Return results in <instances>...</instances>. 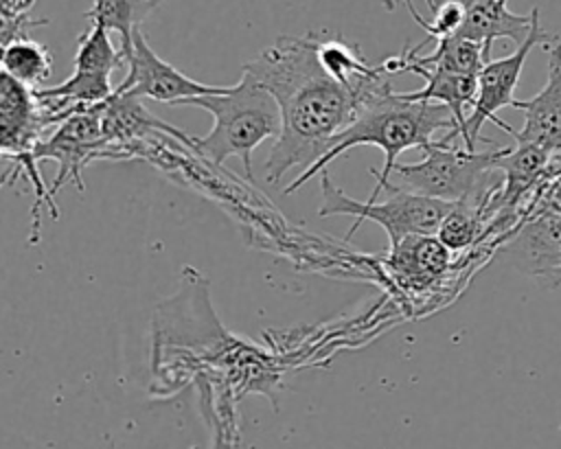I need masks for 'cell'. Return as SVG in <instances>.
I'll list each match as a JSON object with an SVG mask.
<instances>
[{
    "instance_id": "16",
    "label": "cell",
    "mask_w": 561,
    "mask_h": 449,
    "mask_svg": "<svg viewBox=\"0 0 561 449\" xmlns=\"http://www.w3.org/2000/svg\"><path fill=\"white\" fill-rule=\"evenodd\" d=\"M28 88L13 81L0 70V142L15 145L31 127Z\"/></svg>"
},
{
    "instance_id": "7",
    "label": "cell",
    "mask_w": 561,
    "mask_h": 449,
    "mask_svg": "<svg viewBox=\"0 0 561 449\" xmlns=\"http://www.w3.org/2000/svg\"><path fill=\"white\" fill-rule=\"evenodd\" d=\"M127 74L114 94L129 99H153L167 105H184L191 99L213 94L221 85H208L186 77L173 64L164 61L147 42L142 28L134 31L131 50L125 57Z\"/></svg>"
},
{
    "instance_id": "4",
    "label": "cell",
    "mask_w": 561,
    "mask_h": 449,
    "mask_svg": "<svg viewBox=\"0 0 561 449\" xmlns=\"http://www.w3.org/2000/svg\"><path fill=\"white\" fill-rule=\"evenodd\" d=\"M423 151L425 158L416 164H394L392 171L401 175L403 188L447 204H484L489 191H493L489 175L497 171V162L506 156L508 147L469 151L438 140Z\"/></svg>"
},
{
    "instance_id": "11",
    "label": "cell",
    "mask_w": 561,
    "mask_h": 449,
    "mask_svg": "<svg viewBox=\"0 0 561 449\" xmlns=\"http://www.w3.org/2000/svg\"><path fill=\"white\" fill-rule=\"evenodd\" d=\"M164 0H94V4L85 11V20L90 24H101L110 33H118L121 50L127 57L131 50L134 31L156 11Z\"/></svg>"
},
{
    "instance_id": "17",
    "label": "cell",
    "mask_w": 561,
    "mask_h": 449,
    "mask_svg": "<svg viewBox=\"0 0 561 449\" xmlns=\"http://www.w3.org/2000/svg\"><path fill=\"white\" fill-rule=\"evenodd\" d=\"M482 204L458 202L449 208L443 223L438 226L436 239L451 252L469 247L482 228Z\"/></svg>"
},
{
    "instance_id": "12",
    "label": "cell",
    "mask_w": 561,
    "mask_h": 449,
    "mask_svg": "<svg viewBox=\"0 0 561 449\" xmlns=\"http://www.w3.org/2000/svg\"><path fill=\"white\" fill-rule=\"evenodd\" d=\"M0 70L20 85L28 90H39V83L46 81L53 72V53L48 50V46L31 37H22L2 48Z\"/></svg>"
},
{
    "instance_id": "18",
    "label": "cell",
    "mask_w": 561,
    "mask_h": 449,
    "mask_svg": "<svg viewBox=\"0 0 561 449\" xmlns=\"http://www.w3.org/2000/svg\"><path fill=\"white\" fill-rule=\"evenodd\" d=\"M554 285H561V252H559V265H557V272H554Z\"/></svg>"
},
{
    "instance_id": "10",
    "label": "cell",
    "mask_w": 561,
    "mask_h": 449,
    "mask_svg": "<svg viewBox=\"0 0 561 449\" xmlns=\"http://www.w3.org/2000/svg\"><path fill=\"white\" fill-rule=\"evenodd\" d=\"M318 61L335 81L348 88H362L381 77H392L383 61L379 66H370L359 46L346 42L344 37L322 39L318 42Z\"/></svg>"
},
{
    "instance_id": "6",
    "label": "cell",
    "mask_w": 561,
    "mask_h": 449,
    "mask_svg": "<svg viewBox=\"0 0 561 449\" xmlns=\"http://www.w3.org/2000/svg\"><path fill=\"white\" fill-rule=\"evenodd\" d=\"M557 39L554 35L546 33L539 24V9L535 7L530 11V31L528 37L506 57L502 59H489L482 70L478 72V90H476V103L471 107V116L467 118V136H469V147L473 151V145L480 138V127L484 120L495 123L502 131L515 136V129L504 123L502 118L495 116L497 110L511 105L515 101V88L522 74V68L526 64V57L535 46H546L548 42Z\"/></svg>"
},
{
    "instance_id": "1",
    "label": "cell",
    "mask_w": 561,
    "mask_h": 449,
    "mask_svg": "<svg viewBox=\"0 0 561 449\" xmlns=\"http://www.w3.org/2000/svg\"><path fill=\"white\" fill-rule=\"evenodd\" d=\"M318 42L316 33L280 35L243 66L280 110V134L263 166L270 184H278L296 166L305 171L316 164L370 99L392 90L390 77L362 88L335 81L318 61Z\"/></svg>"
},
{
    "instance_id": "13",
    "label": "cell",
    "mask_w": 561,
    "mask_h": 449,
    "mask_svg": "<svg viewBox=\"0 0 561 449\" xmlns=\"http://www.w3.org/2000/svg\"><path fill=\"white\" fill-rule=\"evenodd\" d=\"M548 156L550 153L543 151L541 147L526 145V142H517L515 147H508L506 156L500 158L497 162V171H502L506 180L504 193L500 195V202L504 206H513L524 195V191L539 177V173L548 162Z\"/></svg>"
},
{
    "instance_id": "8",
    "label": "cell",
    "mask_w": 561,
    "mask_h": 449,
    "mask_svg": "<svg viewBox=\"0 0 561 449\" xmlns=\"http://www.w3.org/2000/svg\"><path fill=\"white\" fill-rule=\"evenodd\" d=\"M543 48L548 53L546 85L533 99H515L513 107L524 110V127L515 131V140L550 153L561 149V42L552 39Z\"/></svg>"
},
{
    "instance_id": "5",
    "label": "cell",
    "mask_w": 561,
    "mask_h": 449,
    "mask_svg": "<svg viewBox=\"0 0 561 449\" xmlns=\"http://www.w3.org/2000/svg\"><path fill=\"white\" fill-rule=\"evenodd\" d=\"M320 188H322V204L318 208L320 217H331V215L355 217L346 239H351L353 232L364 221H375L388 232L390 250H394L403 239H410V237H436L438 226L443 223L445 215L454 206V204L432 199L392 184H386L383 191H388V197L383 202H357L348 197L337 184H333L327 169L320 173Z\"/></svg>"
},
{
    "instance_id": "3",
    "label": "cell",
    "mask_w": 561,
    "mask_h": 449,
    "mask_svg": "<svg viewBox=\"0 0 561 449\" xmlns=\"http://www.w3.org/2000/svg\"><path fill=\"white\" fill-rule=\"evenodd\" d=\"M184 105L202 107L213 116L210 131L195 138L202 153L215 164H224L232 156L241 158L245 175L252 180V151L280 134V110L272 92L252 74L241 72L234 85H221V90Z\"/></svg>"
},
{
    "instance_id": "15",
    "label": "cell",
    "mask_w": 561,
    "mask_h": 449,
    "mask_svg": "<svg viewBox=\"0 0 561 449\" xmlns=\"http://www.w3.org/2000/svg\"><path fill=\"white\" fill-rule=\"evenodd\" d=\"M123 64H125V55L121 48H114L110 39V31L105 26L90 24L88 31L81 33L72 72L112 77V72Z\"/></svg>"
},
{
    "instance_id": "9",
    "label": "cell",
    "mask_w": 561,
    "mask_h": 449,
    "mask_svg": "<svg viewBox=\"0 0 561 449\" xmlns=\"http://www.w3.org/2000/svg\"><path fill=\"white\" fill-rule=\"evenodd\" d=\"M462 4L465 22L456 35L480 44L489 55L497 37H508L517 46L528 37L530 13L517 15L500 0H462Z\"/></svg>"
},
{
    "instance_id": "2",
    "label": "cell",
    "mask_w": 561,
    "mask_h": 449,
    "mask_svg": "<svg viewBox=\"0 0 561 449\" xmlns=\"http://www.w3.org/2000/svg\"><path fill=\"white\" fill-rule=\"evenodd\" d=\"M440 127H454V118L445 105L410 101L405 94H394L392 90L377 94L370 99L355 120L333 140L329 151L309 169L300 171L296 180H291L283 193H296L305 182H309L316 173H322L329 162L357 145H373L383 151V169L370 171L377 177V184L368 197V202H377L379 193L386 188L388 177L397 164L399 153L419 147L425 149L432 145V134Z\"/></svg>"
},
{
    "instance_id": "19",
    "label": "cell",
    "mask_w": 561,
    "mask_h": 449,
    "mask_svg": "<svg viewBox=\"0 0 561 449\" xmlns=\"http://www.w3.org/2000/svg\"><path fill=\"white\" fill-rule=\"evenodd\" d=\"M500 2H504V4H506V0H500Z\"/></svg>"
},
{
    "instance_id": "14",
    "label": "cell",
    "mask_w": 561,
    "mask_h": 449,
    "mask_svg": "<svg viewBox=\"0 0 561 449\" xmlns=\"http://www.w3.org/2000/svg\"><path fill=\"white\" fill-rule=\"evenodd\" d=\"M390 252L394 267L416 278H434L449 265V250L436 237H410Z\"/></svg>"
}]
</instances>
